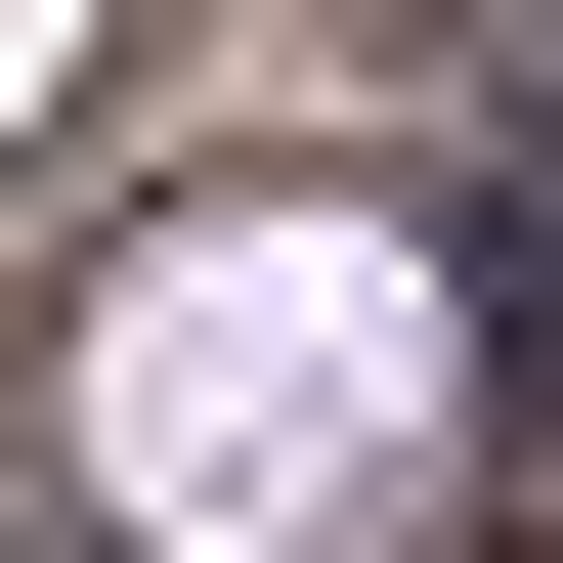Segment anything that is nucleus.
<instances>
[{"instance_id":"2","label":"nucleus","mask_w":563,"mask_h":563,"mask_svg":"<svg viewBox=\"0 0 563 563\" xmlns=\"http://www.w3.org/2000/svg\"><path fill=\"white\" fill-rule=\"evenodd\" d=\"M0 87H44V0H0Z\"/></svg>"},{"instance_id":"1","label":"nucleus","mask_w":563,"mask_h":563,"mask_svg":"<svg viewBox=\"0 0 563 563\" xmlns=\"http://www.w3.org/2000/svg\"><path fill=\"white\" fill-rule=\"evenodd\" d=\"M390 433H433V261H347V217L87 303V477L131 520H390Z\"/></svg>"}]
</instances>
